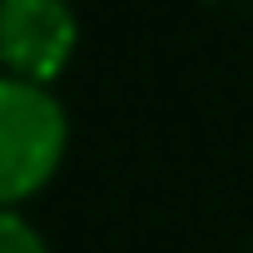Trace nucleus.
Segmentation results:
<instances>
[{"label":"nucleus","mask_w":253,"mask_h":253,"mask_svg":"<svg viewBox=\"0 0 253 253\" xmlns=\"http://www.w3.org/2000/svg\"><path fill=\"white\" fill-rule=\"evenodd\" d=\"M70 149V109L50 84L0 75V209L50 189Z\"/></svg>","instance_id":"1"},{"label":"nucleus","mask_w":253,"mask_h":253,"mask_svg":"<svg viewBox=\"0 0 253 253\" xmlns=\"http://www.w3.org/2000/svg\"><path fill=\"white\" fill-rule=\"evenodd\" d=\"M80 50L70 0H0V75L55 84Z\"/></svg>","instance_id":"2"},{"label":"nucleus","mask_w":253,"mask_h":253,"mask_svg":"<svg viewBox=\"0 0 253 253\" xmlns=\"http://www.w3.org/2000/svg\"><path fill=\"white\" fill-rule=\"evenodd\" d=\"M0 253H50V243L20 209H0Z\"/></svg>","instance_id":"3"}]
</instances>
